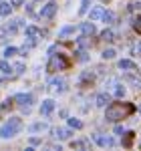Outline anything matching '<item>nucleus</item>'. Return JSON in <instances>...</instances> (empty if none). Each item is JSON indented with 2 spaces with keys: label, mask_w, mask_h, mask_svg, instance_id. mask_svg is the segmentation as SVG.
Listing matches in <instances>:
<instances>
[{
  "label": "nucleus",
  "mask_w": 141,
  "mask_h": 151,
  "mask_svg": "<svg viewBox=\"0 0 141 151\" xmlns=\"http://www.w3.org/2000/svg\"><path fill=\"white\" fill-rule=\"evenodd\" d=\"M135 111V107L131 103H111L105 111V119L115 123V121H123L125 117H129Z\"/></svg>",
  "instance_id": "1"
},
{
  "label": "nucleus",
  "mask_w": 141,
  "mask_h": 151,
  "mask_svg": "<svg viewBox=\"0 0 141 151\" xmlns=\"http://www.w3.org/2000/svg\"><path fill=\"white\" fill-rule=\"evenodd\" d=\"M20 129H22V121H20L18 117H12L8 123H4V125L0 127V137L10 139V137H14V135H16Z\"/></svg>",
  "instance_id": "2"
},
{
  "label": "nucleus",
  "mask_w": 141,
  "mask_h": 151,
  "mask_svg": "<svg viewBox=\"0 0 141 151\" xmlns=\"http://www.w3.org/2000/svg\"><path fill=\"white\" fill-rule=\"evenodd\" d=\"M69 67V60L65 57H55L50 58V63H48V70H57V69H67Z\"/></svg>",
  "instance_id": "3"
},
{
  "label": "nucleus",
  "mask_w": 141,
  "mask_h": 151,
  "mask_svg": "<svg viewBox=\"0 0 141 151\" xmlns=\"http://www.w3.org/2000/svg\"><path fill=\"white\" fill-rule=\"evenodd\" d=\"M14 101H16L18 105H22V107H30L32 101H35V97H32L30 93H20V95L14 97Z\"/></svg>",
  "instance_id": "4"
},
{
  "label": "nucleus",
  "mask_w": 141,
  "mask_h": 151,
  "mask_svg": "<svg viewBox=\"0 0 141 151\" xmlns=\"http://www.w3.org/2000/svg\"><path fill=\"white\" fill-rule=\"evenodd\" d=\"M53 111H55V101H53V99L42 101V105H40V115H42V117H48Z\"/></svg>",
  "instance_id": "5"
},
{
  "label": "nucleus",
  "mask_w": 141,
  "mask_h": 151,
  "mask_svg": "<svg viewBox=\"0 0 141 151\" xmlns=\"http://www.w3.org/2000/svg\"><path fill=\"white\" fill-rule=\"evenodd\" d=\"M93 139L97 145H101V147H113L115 145V141L111 139V137H105V135H93Z\"/></svg>",
  "instance_id": "6"
},
{
  "label": "nucleus",
  "mask_w": 141,
  "mask_h": 151,
  "mask_svg": "<svg viewBox=\"0 0 141 151\" xmlns=\"http://www.w3.org/2000/svg\"><path fill=\"white\" fill-rule=\"evenodd\" d=\"M55 12H57V2H48L47 6L42 8L40 16H42V18H53V16H55Z\"/></svg>",
  "instance_id": "7"
},
{
  "label": "nucleus",
  "mask_w": 141,
  "mask_h": 151,
  "mask_svg": "<svg viewBox=\"0 0 141 151\" xmlns=\"http://www.w3.org/2000/svg\"><path fill=\"white\" fill-rule=\"evenodd\" d=\"M53 135H55L57 139H69V137L73 135V133H70V129H65V127H57L55 131H53Z\"/></svg>",
  "instance_id": "8"
},
{
  "label": "nucleus",
  "mask_w": 141,
  "mask_h": 151,
  "mask_svg": "<svg viewBox=\"0 0 141 151\" xmlns=\"http://www.w3.org/2000/svg\"><path fill=\"white\" fill-rule=\"evenodd\" d=\"M26 36L30 38V45H35L36 38L40 36V30H38L36 26H26Z\"/></svg>",
  "instance_id": "9"
},
{
  "label": "nucleus",
  "mask_w": 141,
  "mask_h": 151,
  "mask_svg": "<svg viewBox=\"0 0 141 151\" xmlns=\"http://www.w3.org/2000/svg\"><path fill=\"white\" fill-rule=\"evenodd\" d=\"M95 103H97V107H107V103H111V97L107 93H99L97 99H95Z\"/></svg>",
  "instance_id": "10"
},
{
  "label": "nucleus",
  "mask_w": 141,
  "mask_h": 151,
  "mask_svg": "<svg viewBox=\"0 0 141 151\" xmlns=\"http://www.w3.org/2000/svg\"><path fill=\"white\" fill-rule=\"evenodd\" d=\"M81 30H83V35H85V36H93V35H95L93 20H91V22H83V24H81Z\"/></svg>",
  "instance_id": "11"
},
{
  "label": "nucleus",
  "mask_w": 141,
  "mask_h": 151,
  "mask_svg": "<svg viewBox=\"0 0 141 151\" xmlns=\"http://www.w3.org/2000/svg\"><path fill=\"white\" fill-rule=\"evenodd\" d=\"M119 69L121 70H135V63L129 60V58H123V60H119Z\"/></svg>",
  "instance_id": "12"
},
{
  "label": "nucleus",
  "mask_w": 141,
  "mask_h": 151,
  "mask_svg": "<svg viewBox=\"0 0 141 151\" xmlns=\"http://www.w3.org/2000/svg\"><path fill=\"white\" fill-rule=\"evenodd\" d=\"M10 12H12V4L0 2V16H10Z\"/></svg>",
  "instance_id": "13"
},
{
  "label": "nucleus",
  "mask_w": 141,
  "mask_h": 151,
  "mask_svg": "<svg viewBox=\"0 0 141 151\" xmlns=\"http://www.w3.org/2000/svg\"><path fill=\"white\" fill-rule=\"evenodd\" d=\"M103 12H105V10H103V6H95L89 16H91V20H99V18L103 16Z\"/></svg>",
  "instance_id": "14"
},
{
  "label": "nucleus",
  "mask_w": 141,
  "mask_h": 151,
  "mask_svg": "<svg viewBox=\"0 0 141 151\" xmlns=\"http://www.w3.org/2000/svg\"><path fill=\"white\" fill-rule=\"evenodd\" d=\"M50 85H53V89H55L57 93H63V91H65V85H67V83L60 81V79H55V81H50Z\"/></svg>",
  "instance_id": "15"
},
{
  "label": "nucleus",
  "mask_w": 141,
  "mask_h": 151,
  "mask_svg": "<svg viewBox=\"0 0 141 151\" xmlns=\"http://www.w3.org/2000/svg\"><path fill=\"white\" fill-rule=\"evenodd\" d=\"M101 38H103L105 42H111V40H115V35H113V30H103V32H101Z\"/></svg>",
  "instance_id": "16"
},
{
  "label": "nucleus",
  "mask_w": 141,
  "mask_h": 151,
  "mask_svg": "<svg viewBox=\"0 0 141 151\" xmlns=\"http://www.w3.org/2000/svg\"><path fill=\"white\" fill-rule=\"evenodd\" d=\"M101 18H103V20H105V24H111L113 22V20H115V14H113V12H103V16H101Z\"/></svg>",
  "instance_id": "17"
},
{
  "label": "nucleus",
  "mask_w": 141,
  "mask_h": 151,
  "mask_svg": "<svg viewBox=\"0 0 141 151\" xmlns=\"http://www.w3.org/2000/svg\"><path fill=\"white\" fill-rule=\"evenodd\" d=\"M0 70H2L4 75H10V65H8L6 60H0Z\"/></svg>",
  "instance_id": "18"
},
{
  "label": "nucleus",
  "mask_w": 141,
  "mask_h": 151,
  "mask_svg": "<svg viewBox=\"0 0 141 151\" xmlns=\"http://www.w3.org/2000/svg\"><path fill=\"white\" fill-rule=\"evenodd\" d=\"M10 107H12V101H10V99H8V101H4V103L0 105V115H2V113H6Z\"/></svg>",
  "instance_id": "19"
},
{
  "label": "nucleus",
  "mask_w": 141,
  "mask_h": 151,
  "mask_svg": "<svg viewBox=\"0 0 141 151\" xmlns=\"http://www.w3.org/2000/svg\"><path fill=\"white\" fill-rule=\"evenodd\" d=\"M70 147L73 149H77V147H89V141H73Z\"/></svg>",
  "instance_id": "20"
},
{
  "label": "nucleus",
  "mask_w": 141,
  "mask_h": 151,
  "mask_svg": "<svg viewBox=\"0 0 141 151\" xmlns=\"http://www.w3.org/2000/svg\"><path fill=\"white\" fill-rule=\"evenodd\" d=\"M16 52H18V48H14V47H8L6 48V50H4V57H14V55H16Z\"/></svg>",
  "instance_id": "21"
},
{
  "label": "nucleus",
  "mask_w": 141,
  "mask_h": 151,
  "mask_svg": "<svg viewBox=\"0 0 141 151\" xmlns=\"http://www.w3.org/2000/svg\"><path fill=\"white\" fill-rule=\"evenodd\" d=\"M103 58H115V50L113 48H105L103 50Z\"/></svg>",
  "instance_id": "22"
},
{
  "label": "nucleus",
  "mask_w": 141,
  "mask_h": 151,
  "mask_svg": "<svg viewBox=\"0 0 141 151\" xmlns=\"http://www.w3.org/2000/svg\"><path fill=\"white\" fill-rule=\"evenodd\" d=\"M47 125L45 123H35V125H30V131H45Z\"/></svg>",
  "instance_id": "23"
},
{
  "label": "nucleus",
  "mask_w": 141,
  "mask_h": 151,
  "mask_svg": "<svg viewBox=\"0 0 141 151\" xmlns=\"http://www.w3.org/2000/svg\"><path fill=\"white\" fill-rule=\"evenodd\" d=\"M125 135H127V137L123 139V145H125V147H131V143H133V133H125Z\"/></svg>",
  "instance_id": "24"
},
{
  "label": "nucleus",
  "mask_w": 141,
  "mask_h": 151,
  "mask_svg": "<svg viewBox=\"0 0 141 151\" xmlns=\"http://www.w3.org/2000/svg\"><path fill=\"white\" fill-rule=\"evenodd\" d=\"M69 125H70V127H75V129H81L83 127V123L79 121V119H69Z\"/></svg>",
  "instance_id": "25"
},
{
  "label": "nucleus",
  "mask_w": 141,
  "mask_h": 151,
  "mask_svg": "<svg viewBox=\"0 0 141 151\" xmlns=\"http://www.w3.org/2000/svg\"><path fill=\"white\" fill-rule=\"evenodd\" d=\"M123 95H125V87H121V85H117V87H115V97H119V99H121Z\"/></svg>",
  "instance_id": "26"
},
{
  "label": "nucleus",
  "mask_w": 141,
  "mask_h": 151,
  "mask_svg": "<svg viewBox=\"0 0 141 151\" xmlns=\"http://www.w3.org/2000/svg\"><path fill=\"white\" fill-rule=\"evenodd\" d=\"M89 2H91V0H83L81 8H79V14H85V12H87V8H89Z\"/></svg>",
  "instance_id": "27"
},
{
  "label": "nucleus",
  "mask_w": 141,
  "mask_h": 151,
  "mask_svg": "<svg viewBox=\"0 0 141 151\" xmlns=\"http://www.w3.org/2000/svg\"><path fill=\"white\" fill-rule=\"evenodd\" d=\"M73 30H75V26H65V28L60 30V36H67V35H70Z\"/></svg>",
  "instance_id": "28"
},
{
  "label": "nucleus",
  "mask_w": 141,
  "mask_h": 151,
  "mask_svg": "<svg viewBox=\"0 0 141 151\" xmlns=\"http://www.w3.org/2000/svg\"><path fill=\"white\" fill-rule=\"evenodd\" d=\"M131 12H141V2H135V4H131Z\"/></svg>",
  "instance_id": "29"
},
{
  "label": "nucleus",
  "mask_w": 141,
  "mask_h": 151,
  "mask_svg": "<svg viewBox=\"0 0 141 151\" xmlns=\"http://www.w3.org/2000/svg\"><path fill=\"white\" fill-rule=\"evenodd\" d=\"M133 28H135V30H137V32L141 35V16L137 18V20H135V22H133Z\"/></svg>",
  "instance_id": "30"
},
{
  "label": "nucleus",
  "mask_w": 141,
  "mask_h": 151,
  "mask_svg": "<svg viewBox=\"0 0 141 151\" xmlns=\"http://www.w3.org/2000/svg\"><path fill=\"white\" fill-rule=\"evenodd\" d=\"M133 55H135V57H141V42L133 47Z\"/></svg>",
  "instance_id": "31"
},
{
  "label": "nucleus",
  "mask_w": 141,
  "mask_h": 151,
  "mask_svg": "<svg viewBox=\"0 0 141 151\" xmlns=\"http://www.w3.org/2000/svg\"><path fill=\"white\" fill-rule=\"evenodd\" d=\"M14 69H16V73H18V75H20V73H22V70H24V65H16Z\"/></svg>",
  "instance_id": "32"
},
{
  "label": "nucleus",
  "mask_w": 141,
  "mask_h": 151,
  "mask_svg": "<svg viewBox=\"0 0 141 151\" xmlns=\"http://www.w3.org/2000/svg\"><path fill=\"white\" fill-rule=\"evenodd\" d=\"M22 2H24V0H12L10 4H12V6H20V4H22Z\"/></svg>",
  "instance_id": "33"
},
{
  "label": "nucleus",
  "mask_w": 141,
  "mask_h": 151,
  "mask_svg": "<svg viewBox=\"0 0 141 151\" xmlns=\"http://www.w3.org/2000/svg\"><path fill=\"white\" fill-rule=\"evenodd\" d=\"M139 115H141V103H139Z\"/></svg>",
  "instance_id": "34"
},
{
  "label": "nucleus",
  "mask_w": 141,
  "mask_h": 151,
  "mask_svg": "<svg viewBox=\"0 0 141 151\" xmlns=\"http://www.w3.org/2000/svg\"><path fill=\"white\" fill-rule=\"evenodd\" d=\"M36 2H42V0H36Z\"/></svg>",
  "instance_id": "35"
}]
</instances>
